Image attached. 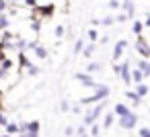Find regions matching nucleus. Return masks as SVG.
Wrapping results in <instances>:
<instances>
[{
	"mask_svg": "<svg viewBox=\"0 0 150 137\" xmlns=\"http://www.w3.org/2000/svg\"><path fill=\"white\" fill-rule=\"evenodd\" d=\"M119 76H121V80H123V84H132L134 80H132V68H129V62H123L121 64V72H119Z\"/></svg>",
	"mask_w": 150,
	"mask_h": 137,
	"instance_id": "nucleus-8",
	"label": "nucleus"
},
{
	"mask_svg": "<svg viewBox=\"0 0 150 137\" xmlns=\"http://www.w3.org/2000/svg\"><path fill=\"white\" fill-rule=\"evenodd\" d=\"M113 113H115V117H123V115H127V113H132V110H129L127 104L117 102V104H113Z\"/></svg>",
	"mask_w": 150,
	"mask_h": 137,
	"instance_id": "nucleus-10",
	"label": "nucleus"
},
{
	"mask_svg": "<svg viewBox=\"0 0 150 137\" xmlns=\"http://www.w3.org/2000/svg\"><path fill=\"white\" fill-rule=\"evenodd\" d=\"M109 94H111V90H109L107 84H95V86H93V96H86V98H82L80 102H82V104H95V102L107 100Z\"/></svg>",
	"mask_w": 150,
	"mask_h": 137,
	"instance_id": "nucleus-1",
	"label": "nucleus"
},
{
	"mask_svg": "<svg viewBox=\"0 0 150 137\" xmlns=\"http://www.w3.org/2000/svg\"><path fill=\"white\" fill-rule=\"evenodd\" d=\"M119 72H121V64H115V66H113V74L119 76Z\"/></svg>",
	"mask_w": 150,
	"mask_h": 137,
	"instance_id": "nucleus-34",
	"label": "nucleus"
},
{
	"mask_svg": "<svg viewBox=\"0 0 150 137\" xmlns=\"http://www.w3.org/2000/svg\"><path fill=\"white\" fill-rule=\"evenodd\" d=\"M82 49H84V39H78L74 43V53H82Z\"/></svg>",
	"mask_w": 150,
	"mask_h": 137,
	"instance_id": "nucleus-22",
	"label": "nucleus"
},
{
	"mask_svg": "<svg viewBox=\"0 0 150 137\" xmlns=\"http://www.w3.org/2000/svg\"><path fill=\"white\" fill-rule=\"evenodd\" d=\"M132 80L138 84V82H144V80H146V76H144V72H142L140 68H134V70H132Z\"/></svg>",
	"mask_w": 150,
	"mask_h": 137,
	"instance_id": "nucleus-16",
	"label": "nucleus"
},
{
	"mask_svg": "<svg viewBox=\"0 0 150 137\" xmlns=\"http://www.w3.org/2000/svg\"><path fill=\"white\" fill-rule=\"evenodd\" d=\"M82 86H86V88H93L95 86V80H93V74H88V72H76V76H74Z\"/></svg>",
	"mask_w": 150,
	"mask_h": 137,
	"instance_id": "nucleus-6",
	"label": "nucleus"
},
{
	"mask_svg": "<svg viewBox=\"0 0 150 137\" xmlns=\"http://www.w3.org/2000/svg\"><path fill=\"white\" fill-rule=\"evenodd\" d=\"M86 35H88V41H93V43H95V41L99 39V33H97V29H91V31H88Z\"/></svg>",
	"mask_w": 150,
	"mask_h": 137,
	"instance_id": "nucleus-24",
	"label": "nucleus"
},
{
	"mask_svg": "<svg viewBox=\"0 0 150 137\" xmlns=\"http://www.w3.org/2000/svg\"><path fill=\"white\" fill-rule=\"evenodd\" d=\"M56 37H64V27H62V25L56 27Z\"/></svg>",
	"mask_w": 150,
	"mask_h": 137,
	"instance_id": "nucleus-31",
	"label": "nucleus"
},
{
	"mask_svg": "<svg viewBox=\"0 0 150 137\" xmlns=\"http://www.w3.org/2000/svg\"><path fill=\"white\" fill-rule=\"evenodd\" d=\"M138 135H140V137H150V129H148V127H140V129H138Z\"/></svg>",
	"mask_w": 150,
	"mask_h": 137,
	"instance_id": "nucleus-25",
	"label": "nucleus"
},
{
	"mask_svg": "<svg viewBox=\"0 0 150 137\" xmlns=\"http://www.w3.org/2000/svg\"><path fill=\"white\" fill-rule=\"evenodd\" d=\"M117 119H119L121 129H125V131H132V129H136V125H138V115H136V113H127V115L117 117Z\"/></svg>",
	"mask_w": 150,
	"mask_h": 137,
	"instance_id": "nucleus-3",
	"label": "nucleus"
},
{
	"mask_svg": "<svg viewBox=\"0 0 150 137\" xmlns=\"http://www.w3.org/2000/svg\"><path fill=\"white\" fill-rule=\"evenodd\" d=\"M113 23H117L115 17H105V19H101V25H105V27H111Z\"/></svg>",
	"mask_w": 150,
	"mask_h": 137,
	"instance_id": "nucleus-23",
	"label": "nucleus"
},
{
	"mask_svg": "<svg viewBox=\"0 0 150 137\" xmlns=\"http://www.w3.org/2000/svg\"><path fill=\"white\" fill-rule=\"evenodd\" d=\"M4 129H6L8 135H19V133H21V127H19L17 123H11V121H8V125H6Z\"/></svg>",
	"mask_w": 150,
	"mask_h": 137,
	"instance_id": "nucleus-17",
	"label": "nucleus"
},
{
	"mask_svg": "<svg viewBox=\"0 0 150 137\" xmlns=\"http://www.w3.org/2000/svg\"><path fill=\"white\" fill-rule=\"evenodd\" d=\"M21 66H23V70H25L29 76H39V74H41V68L35 66V64H31V62L23 55V51H21Z\"/></svg>",
	"mask_w": 150,
	"mask_h": 137,
	"instance_id": "nucleus-4",
	"label": "nucleus"
},
{
	"mask_svg": "<svg viewBox=\"0 0 150 137\" xmlns=\"http://www.w3.org/2000/svg\"><path fill=\"white\" fill-rule=\"evenodd\" d=\"M107 6H109V8H119L121 4H119V0H109V2H107Z\"/></svg>",
	"mask_w": 150,
	"mask_h": 137,
	"instance_id": "nucleus-30",
	"label": "nucleus"
},
{
	"mask_svg": "<svg viewBox=\"0 0 150 137\" xmlns=\"http://www.w3.org/2000/svg\"><path fill=\"white\" fill-rule=\"evenodd\" d=\"M113 119H115V113H113V110H111V113H105V115H103V129H111Z\"/></svg>",
	"mask_w": 150,
	"mask_h": 137,
	"instance_id": "nucleus-13",
	"label": "nucleus"
},
{
	"mask_svg": "<svg viewBox=\"0 0 150 137\" xmlns=\"http://www.w3.org/2000/svg\"><path fill=\"white\" fill-rule=\"evenodd\" d=\"M33 51H35V55H37L39 59H47V57H50V51H47L43 45H39V43L33 47Z\"/></svg>",
	"mask_w": 150,
	"mask_h": 137,
	"instance_id": "nucleus-12",
	"label": "nucleus"
},
{
	"mask_svg": "<svg viewBox=\"0 0 150 137\" xmlns=\"http://www.w3.org/2000/svg\"><path fill=\"white\" fill-rule=\"evenodd\" d=\"M2 137H13V135H8V133H2Z\"/></svg>",
	"mask_w": 150,
	"mask_h": 137,
	"instance_id": "nucleus-39",
	"label": "nucleus"
},
{
	"mask_svg": "<svg viewBox=\"0 0 150 137\" xmlns=\"http://www.w3.org/2000/svg\"><path fill=\"white\" fill-rule=\"evenodd\" d=\"M144 29H146V27H144V23H142V21H134V23H132V33H134V35H138V37H140V35L144 33Z\"/></svg>",
	"mask_w": 150,
	"mask_h": 137,
	"instance_id": "nucleus-15",
	"label": "nucleus"
},
{
	"mask_svg": "<svg viewBox=\"0 0 150 137\" xmlns=\"http://www.w3.org/2000/svg\"><path fill=\"white\" fill-rule=\"evenodd\" d=\"M125 49H127V41H125V39H119V41L115 43V47H113V62L121 59V55H123Z\"/></svg>",
	"mask_w": 150,
	"mask_h": 137,
	"instance_id": "nucleus-7",
	"label": "nucleus"
},
{
	"mask_svg": "<svg viewBox=\"0 0 150 137\" xmlns=\"http://www.w3.org/2000/svg\"><path fill=\"white\" fill-rule=\"evenodd\" d=\"M136 92H138V94L144 98V96L150 92V90H148V84H144V82H138V84H136Z\"/></svg>",
	"mask_w": 150,
	"mask_h": 137,
	"instance_id": "nucleus-19",
	"label": "nucleus"
},
{
	"mask_svg": "<svg viewBox=\"0 0 150 137\" xmlns=\"http://www.w3.org/2000/svg\"><path fill=\"white\" fill-rule=\"evenodd\" d=\"M105 104H107V102H105V100H101L97 106H93V108L86 113V117H84V121H82V123H84L86 127H91L93 123H97V121L103 117V108H105Z\"/></svg>",
	"mask_w": 150,
	"mask_h": 137,
	"instance_id": "nucleus-2",
	"label": "nucleus"
},
{
	"mask_svg": "<svg viewBox=\"0 0 150 137\" xmlns=\"http://www.w3.org/2000/svg\"><path fill=\"white\" fill-rule=\"evenodd\" d=\"M99 70H101V64H99V62H93V64L86 66V72H88V74H95V72H99Z\"/></svg>",
	"mask_w": 150,
	"mask_h": 137,
	"instance_id": "nucleus-20",
	"label": "nucleus"
},
{
	"mask_svg": "<svg viewBox=\"0 0 150 137\" xmlns=\"http://www.w3.org/2000/svg\"><path fill=\"white\" fill-rule=\"evenodd\" d=\"M148 113H150V108H148Z\"/></svg>",
	"mask_w": 150,
	"mask_h": 137,
	"instance_id": "nucleus-41",
	"label": "nucleus"
},
{
	"mask_svg": "<svg viewBox=\"0 0 150 137\" xmlns=\"http://www.w3.org/2000/svg\"><path fill=\"white\" fill-rule=\"evenodd\" d=\"M78 137H88V133H82V135H78Z\"/></svg>",
	"mask_w": 150,
	"mask_h": 137,
	"instance_id": "nucleus-38",
	"label": "nucleus"
},
{
	"mask_svg": "<svg viewBox=\"0 0 150 137\" xmlns=\"http://www.w3.org/2000/svg\"><path fill=\"white\" fill-rule=\"evenodd\" d=\"M127 19H129V17H127L125 13H121V15H117V17H115V21H117V23H125Z\"/></svg>",
	"mask_w": 150,
	"mask_h": 137,
	"instance_id": "nucleus-28",
	"label": "nucleus"
},
{
	"mask_svg": "<svg viewBox=\"0 0 150 137\" xmlns=\"http://www.w3.org/2000/svg\"><path fill=\"white\" fill-rule=\"evenodd\" d=\"M88 135H93V137H99V135H101V127H99L97 123H93V125H91V129H88Z\"/></svg>",
	"mask_w": 150,
	"mask_h": 137,
	"instance_id": "nucleus-21",
	"label": "nucleus"
},
{
	"mask_svg": "<svg viewBox=\"0 0 150 137\" xmlns=\"http://www.w3.org/2000/svg\"><path fill=\"white\" fill-rule=\"evenodd\" d=\"M101 25V19H93V27H99Z\"/></svg>",
	"mask_w": 150,
	"mask_h": 137,
	"instance_id": "nucleus-36",
	"label": "nucleus"
},
{
	"mask_svg": "<svg viewBox=\"0 0 150 137\" xmlns=\"http://www.w3.org/2000/svg\"><path fill=\"white\" fill-rule=\"evenodd\" d=\"M8 4H19V2H23V0H6Z\"/></svg>",
	"mask_w": 150,
	"mask_h": 137,
	"instance_id": "nucleus-37",
	"label": "nucleus"
},
{
	"mask_svg": "<svg viewBox=\"0 0 150 137\" xmlns=\"http://www.w3.org/2000/svg\"><path fill=\"white\" fill-rule=\"evenodd\" d=\"M144 27H146V29H150V15L146 17V21H144Z\"/></svg>",
	"mask_w": 150,
	"mask_h": 137,
	"instance_id": "nucleus-35",
	"label": "nucleus"
},
{
	"mask_svg": "<svg viewBox=\"0 0 150 137\" xmlns=\"http://www.w3.org/2000/svg\"><path fill=\"white\" fill-rule=\"evenodd\" d=\"M138 68L144 72V76H146V78H150V62H148L146 57H142V59L138 62Z\"/></svg>",
	"mask_w": 150,
	"mask_h": 137,
	"instance_id": "nucleus-14",
	"label": "nucleus"
},
{
	"mask_svg": "<svg viewBox=\"0 0 150 137\" xmlns=\"http://www.w3.org/2000/svg\"><path fill=\"white\" fill-rule=\"evenodd\" d=\"M76 133H78V135H82V133H86V125L82 123V125H80V127L76 129Z\"/></svg>",
	"mask_w": 150,
	"mask_h": 137,
	"instance_id": "nucleus-33",
	"label": "nucleus"
},
{
	"mask_svg": "<svg viewBox=\"0 0 150 137\" xmlns=\"http://www.w3.org/2000/svg\"><path fill=\"white\" fill-rule=\"evenodd\" d=\"M64 135H66V137L74 135V127H66V129H64Z\"/></svg>",
	"mask_w": 150,
	"mask_h": 137,
	"instance_id": "nucleus-32",
	"label": "nucleus"
},
{
	"mask_svg": "<svg viewBox=\"0 0 150 137\" xmlns=\"http://www.w3.org/2000/svg\"><path fill=\"white\" fill-rule=\"evenodd\" d=\"M60 110H64V113L70 110V102H68V100H62V102H60Z\"/></svg>",
	"mask_w": 150,
	"mask_h": 137,
	"instance_id": "nucleus-29",
	"label": "nucleus"
},
{
	"mask_svg": "<svg viewBox=\"0 0 150 137\" xmlns=\"http://www.w3.org/2000/svg\"><path fill=\"white\" fill-rule=\"evenodd\" d=\"M136 49H138V53H140V57H146V59L150 57V43H148V41H146V39H144L142 35L138 37V43H136Z\"/></svg>",
	"mask_w": 150,
	"mask_h": 137,
	"instance_id": "nucleus-5",
	"label": "nucleus"
},
{
	"mask_svg": "<svg viewBox=\"0 0 150 137\" xmlns=\"http://www.w3.org/2000/svg\"><path fill=\"white\" fill-rule=\"evenodd\" d=\"M99 137H101V135H99Z\"/></svg>",
	"mask_w": 150,
	"mask_h": 137,
	"instance_id": "nucleus-42",
	"label": "nucleus"
},
{
	"mask_svg": "<svg viewBox=\"0 0 150 137\" xmlns=\"http://www.w3.org/2000/svg\"><path fill=\"white\" fill-rule=\"evenodd\" d=\"M125 98H127V100H132V104H134V106H138V104L142 102V96H140L136 90H127V92H125Z\"/></svg>",
	"mask_w": 150,
	"mask_h": 137,
	"instance_id": "nucleus-11",
	"label": "nucleus"
},
{
	"mask_svg": "<svg viewBox=\"0 0 150 137\" xmlns=\"http://www.w3.org/2000/svg\"><path fill=\"white\" fill-rule=\"evenodd\" d=\"M95 49H97V45L91 41L88 45H84V49H82V55L84 57H93V53H95Z\"/></svg>",
	"mask_w": 150,
	"mask_h": 137,
	"instance_id": "nucleus-18",
	"label": "nucleus"
},
{
	"mask_svg": "<svg viewBox=\"0 0 150 137\" xmlns=\"http://www.w3.org/2000/svg\"><path fill=\"white\" fill-rule=\"evenodd\" d=\"M0 137H2V133H0Z\"/></svg>",
	"mask_w": 150,
	"mask_h": 137,
	"instance_id": "nucleus-40",
	"label": "nucleus"
},
{
	"mask_svg": "<svg viewBox=\"0 0 150 137\" xmlns=\"http://www.w3.org/2000/svg\"><path fill=\"white\" fill-rule=\"evenodd\" d=\"M121 8H123V13H125L129 19H134V15H136V6H134L132 0H123V2H121Z\"/></svg>",
	"mask_w": 150,
	"mask_h": 137,
	"instance_id": "nucleus-9",
	"label": "nucleus"
},
{
	"mask_svg": "<svg viewBox=\"0 0 150 137\" xmlns=\"http://www.w3.org/2000/svg\"><path fill=\"white\" fill-rule=\"evenodd\" d=\"M8 125V119H6V115L2 113V108H0V127H6Z\"/></svg>",
	"mask_w": 150,
	"mask_h": 137,
	"instance_id": "nucleus-26",
	"label": "nucleus"
},
{
	"mask_svg": "<svg viewBox=\"0 0 150 137\" xmlns=\"http://www.w3.org/2000/svg\"><path fill=\"white\" fill-rule=\"evenodd\" d=\"M19 137H39V133H35V131H23V133H19Z\"/></svg>",
	"mask_w": 150,
	"mask_h": 137,
	"instance_id": "nucleus-27",
	"label": "nucleus"
}]
</instances>
